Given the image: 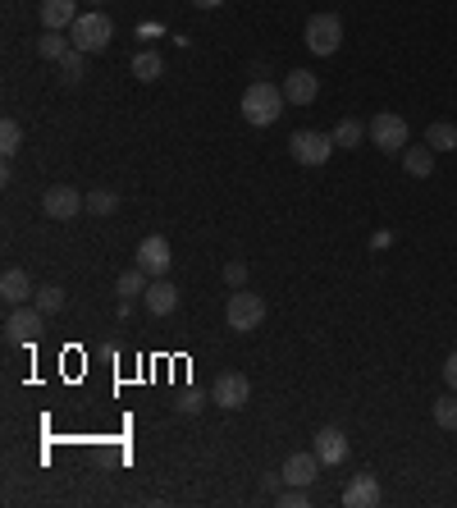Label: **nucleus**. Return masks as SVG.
<instances>
[{"label":"nucleus","instance_id":"1","mask_svg":"<svg viewBox=\"0 0 457 508\" xmlns=\"http://www.w3.org/2000/svg\"><path fill=\"white\" fill-rule=\"evenodd\" d=\"M284 101H288L284 88L256 79V83H247V92H243V120H247L252 129H270V124L284 115Z\"/></svg>","mask_w":457,"mask_h":508},{"label":"nucleus","instance_id":"2","mask_svg":"<svg viewBox=\"0 0 457 508\" xmlns=\"http://www.w3.org/2000/svg\"><path fill=\"white\" fill-rule=\"evenodd\" d=\"M69 42H74L83 56H101V51L115 42V24H110V15H101V10H83L78 24L69 28Z\"/></svg>","mask_w":457,"mask_h":508},{"label":"nucleus","instance_id":"3","mask_svg":"<svg viewBox=\"0 0 457 508\" xmlns=\"http://www.w3.org/2000/svg\"><path fill=\"white\" fill-rule=\"evenodd\" d=\"M224 321H229L234 334H252V330H261V321H265V298H261V293H247V289L229 293Z\"/></svg>","mask_w":457,"mask_h":508},{"label":"nucleus","instance_id":"4","mask_svg":"<svg viewBox=\"0 0 457 508\" xmlns=\"http://www.w3.org/2000/svg\"><path fill=\"white\" fill-rule=\"evenodd\" d=\"M302 42L311 56H334L343 47V19L338 15H311L302 28Z\"/></svg>","mask_w":457,"mask_h":508},{"label":"nucleus","instance_id":"5","mask_svg":"<svg viewBox=\"0 0 457 508\" xmlns=\"http://www.w3.org/2000/svg\"><path fill=\"white\" fill-rule=\"evenodd\" d=\"M370 143L384 152V156H402L407 152V138H411V129H407V120L402 115H393V111H379L370 124Z\"/></svg>","mask_w":457,"mask_h":508},{"label":"nucleus","instance_id":"6","mask_svg":"<svg viewBox=\"0 0 457 508\" xmlns=\"http://www.w3.org/2000/svg\"><path fill=\"white\" fill-rule=\"evenodd\" d=\"M288 156L297 165H325L334 156V133H316V129H297L288 138Z\"/></svg>","mask_w":457,"mask_h":508},{"label":"nucleus","instance_id":"7","mask_svg":"<svg viewBox=\"0 0 457 508\" xmlns=\"http://www.w3.org/2000/svg\"><path fill=\"white\" fill-rule=\"evenodd\" d=\"M47 330V312L33 302H24V307H10V316H5V344H15V348H24V344H33L37 334Z\"/></svg>","mask_w":457,"mask_h":508},{"label":"nucleus","instance_id":"8","mask_svg":"<svg viewBox=\"0 0 457 508\" xmlns=\"http://www.w3.org/2000/svg\"><path fill=\"white\" fill-rule=\"evenodd\" d=\"M42 211H47V220H78V211H88V197L69 184H51L42 193Z\"/></svg>","mask_w":457,"mask_h":508},{"label":"nucleus","instance_id":"9","mask_svg":"<svg viewBox=\"0 0 457 508\" xmlns=\"http://www.w3.org/2000/svg\"><path fill=\"white\" fill-rule=\"evenodd\" d=\"M247 398H252V380H247L243 371H220V376H215V385H211V403H215V407L234 412V407H243Z\"/></svg>","mask_w":457,"mask_h":508},{"label":"nucleus","instance_id":"10","mask_svg":"<svg viewBox=\"0 0 457 508\" xmlns=\"http://www.w3.org/2000/svg\"><path fill=\"white\" fill-rule=\"evenodd\" d=\"M138 266H142L151 280H165V275H170V266H174L170 238H165V234H147V238L138 243Z\"/></svg>","mask_w":457,"mask_h":508},{"label":"nucleus","instance_id":"11","mask_svg":"<svg viewBox=\"0 0 457 508\" xmlns=\"http://www.w3.org/2000/svg\"><path fill=\"white\" fill-rule=\"evenodd\" d=\"M384 499V490H379V476L375 471H357L352 481H348V490H343V503L348 508H375Z\"/></svg>","mask_w":457,"mask_h":508},{"label":"nucleus","instance_id":"12","mask_svg":"<svg viewBox=\"0 0 457 508\" xmlns=\"http://www.w3.org/2000/svg\"><path fill=\"white\" fill-rule=\"evenodd\" d=\"M284 97H288V106H311V101L320 97L316 74H311V69H288V74H284Z\"/></svg>","mask_w":457,"mask_h":508},{"label":"nucleus","instance_id":"13","mask_svg":"<svg viewBox=\"0 0 457 508\" xmlns=\"http://www.w3.org/2000/svg\"><path fill=\"white\" fill-rule=\"evenodd\" d=\"M78 0H42V28H51V33H69L74 24H78Z\"/></svg>","mask_w":457,"mask_h":508},{"label":"nucleus","instance_id":"14","mask_svg":"<svg viewBox=\"0 0 457 508\" xmlns=\"http://www.w3.org/2000/svg\"><path fill=\"white\" fill-rule=\"evenodd\" d=\"M0 298H5L10 307H24V302H33V298H37V289H33V280H28V270H19V266H10L5 275H0Z\"/></svg>","mask_w":457,"mask_h":508},{"label":"nucleus","instance_id":"15","mask_svg":"<svg viewBox=\"0 0 457 508\" xmlns=\"http://www.w3.org/2000/svg\"><path fill=\"white\" fill-rule=\"evenodd\" d=\"M316 458H320L325 467H338V462L348 458V435H343L338 426H320V430H316Z\"/></svg>","mask_w":457,"mask_h":508},{"label":"nucleus","instance_id":"16","mask_svg":"<svg viewBox=\"0 0 457 508\" xmlns=\"http://www.w3.org/2000/svg\"><path fill=\"white\" fill-rule=\"evenodd\" d=\"M320 458H316V449L311 453H288L284 458V485H311L316 476H320Z\"/></svg>","mask_w":457,"mask_h":508},{"label":"nucleus","instance_id":"17","mask_svg":"<svg viewBox=\"0 0 457 508\" xmlns=\"http://www.w3.org/2000/svg\"><path fill=\"white\" fill-rule=\"evenodd\" d=\"M142 302H147L151 316H170V312H179V289L170 280H151L147 293H142Z\"/></svg>","mask_w":457,"mask_h":508},{"label":"nucleus","instance_id":"18","mask_svg":"<svg viewBox=\"0 0 457 508\" xmlns=\"http://www.w3.org/2000/svg\"><path fill=\"white\" fill-rule=\"evenodd\" d=\"M434 156H439L434 147H407V152H402V170H407L411 179H430V175H434Z\"/></svg>","mask_w":457,"mask_h":508},{"label":"nucleus","instance_id":"19","mask_svg":"<svg viewBox=\"0 0 457 508\" xmlns=\"http://www.w3.org/2000/svg\"><path fill=\"white\" fill-rule=\"evenodd\" d=\"M161 74H165V56L161 51H138L133 56V79L138 83H156Z\"/></svg>","mask_w":457,"mask_h":508},{"label":"nucleus","instance_id":"20","mask_svg":"<svg viewBox=\"0 0 457 508\" xmlns=\"http://www.w3.org/2000/svg\"><path fill=\"white\" fill-rule=\"evenodd\" d=\"M147 284H151V275H147L142 266H133V270H124V275L115 280V293H119L124 302H133V298H142V293H147Z\"/></svg>","mask_w":457,"mask_h":508},{"label":"nucleus","instance_id":"21","mask_svg":"<svg viewBox=\"0 0 457 508\" xmlns=\"http://www.w3.org/2000/svg\"><path fill=\"white\" fill-rule=\"evenodd\" d=\"M425 147H434L439 156H443V152H457V124H448V120H434V124L425 129Z\"/></svg>","mask_w":457,"mask_h":508},{"label":"nucleus","instance_id":"22","mask_svg":"<svg viewBox=\"0 0 457 508\" xmlns=\"http://www.w3.org/2000/svg\"><path fill=\"white\" fill-rule=\"evenodd\" d=\"M69 51H74V42H69L65 33H51V28H47V33L37 37V56H42V60H56V65H60Z\"/></svg>","mask_w":457,"mask_h":508},{"label":"nucleus","instance_id":"23","mask_svg":"<svg viewBox=\"0 0 457 508\" xmlns=\"http://www.w3.org/2000/svg\"><path fill=\"white\" fill-rule=\"evenodd\" d=\"M430 417H434L439 430H457V394L448 389L443 398H434V403H430Z\"/></svg>","mask_w":457,"mask_h":508},{"label":"nucleus","instance_id":"24","mask_svg":"<svg viewBox=\"0 0 457 508\" xmlns=\"http://www.w3.org/2000/svg\"><path fill=\"white\" fill-rule=\"evenodd\" d=\"M88 211H92L97 220L115 216V211H119V193H115V188H92V193H88Z\"/></svg>","mask_w":457,"mask_h":508},{"label":"nucleus","instance_id":"25","mask_svg":"<svg viewBox=\"0 0 457 508\" xmlns=\"http://www.w3.org/2000/svg\"><path fill=\"white\" fill-rule=\"evenodd\" d=\"M361 138H370V129H366L361 120H338V129H334V147H352V152H357Z\"/></svg>","mask_w":457,"mask_h":508},{"label":"nucleus","instance_id":"26","mask_svg":"<svg viewBox=\"0 0 457 508\" xmlns=\"http://www.w3.org/2000/svg\"><path fill=\"white\" fill-rule=\"evenodd\" d=\"M33 302H37V307H42L47 316H56V312H65V302H69V293H65L60 284H42Z\"/></svg>","mask_w":457,"mask_h":508},{"label":"nucleus","instance_id":"27","mask_svg":"<svg viewBox=\"0 0 457 508\" xmlns=\"http://www.w3.org/2000/svg\"><path fill=\"white\" fill-rule=\"evenodd\" d=\"M83 74H88V56H83V51L74 47V51H69V56L60 60V79H65V83L74 88V83H83Z\"/></svg>","mask_w":457,"mask_h":508},{"label":"nucleus","instance_id":"28","mask_svg":"<svg viewBox=\"0 0 457 508\" xmlns=\"http://www.w3.org/2000/svg\"><path fill=\"white\" fill-rule=\"evenodd\" d=\"M19 147H24V129H19V120H5V124H0V152L15 156Z\"/></svg>","mask_w":457,"mask_h":508},{"label":"nucleus","instance_id":"29","mask_svg":"<svg viewBox=\"0 0 457 508\" xmlns=\"http://www.w3.org/2000/svg\"><path fill=\"white\" fill-rule=\"evenodd\" d=\"M202 407H206V394H197V389L179 394V403H174V412H183V417H197Z\"/></svg>","mask_w":457,"mask_h":508},{"label":"nucleus","instance_id":"30","mask_svg":"<svg viewBox=\"0 0 457 508\" xmlns=\"http://www.w3.org/2000/svg\"><path fill=\"white\" fill-rule=\"evenodd\" d=\"M279 503H284V508H306L311 494H306V485H284V490H279Z\"/></svg>","mask_w":457,"mask_h":508},{"label":"nucleus","instance_id":"31","mask_svg":"<svg viewBox=\"0 0 457 508\" xmlns=\"http://www.w3.org/2000/svg\"><path fill=\"white\" fill-rule=\"evenodd\" d=\"M224 280H229L234 289H247V266H243V261H229V266H224Z\"/></svg>","mask_w":457,"mask_h":508},{"label":"nucleus","instance_id":"32","mask_svg":"<svg viewBox=\"0 0 457 508\" xmlns=\"http://www.w3.org/2000/svg\"><path fill=\"white\" fill-rule=\"evenodd\" d=\"M443 380H448V389L457 394V353H448V362H443Z\"/></svg>","mask_w":457,"mask_h":508},{"label":"nucleus","instance_id":"33","mask_svg":"<svg viewBox=\"0 0 457 508\" xmlns=\"http://www.w3.org/2000/svg\"><path fill=\"white\" fill-rule=\"evenodd\" d=\"M192 5H197V10H220L224 0H192Z\"/></svg>","mask_w":457,"mask_h":508},{"label":"nucleus","instance_id":"34","mask_svg":"<svg viewBox=\"0 0 457 508\" xmlns=\"http://www.w3.org/2000/svg\"><path fill=\"white\" fill-rule=\"evenodd\" d=\"M88 5H101V0H88Z\"/></svg>","mask_w":457,"mask_h":508}]
</instances>
